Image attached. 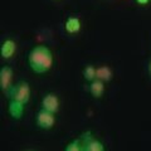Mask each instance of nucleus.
Returning <instances> with one entry per match:
<instances>
[{
  "instance_id": "11",
  "label": "nucleus",
  "mask_w": 151,
  "mask_h": 151,
  "mask_svg": "<svg viewBox=\"0 0 151 151\" xmlns=\"http://www.w3.org/2000/svg\"><path fill=\"white\" fill-rule=\"evenodd\" d=\"M64 27H65V30H67L68 33L73 34V33H77V32H79V29H81V22H79L78 18L70 17V18L67 19Z\"/></svg>"
},
{
  "instance_id": "6",
  "label": "nucleus",
  "mask_w": 151,
  "mask_h": 151,
  "mask_svg": "<svg viewBox=\"0 0 151 151\" xmlns=\"http://www.w3.org/2000/svg\"><path fill=\"white\" fill-rule=\"evenodd\" d=\"M42 107H43V110H47L49 112L55 113L57 111H58V108H59L58 97H57L54 93L45 94V96L43 97V100H42Z\"/></svg>"
},
{
  "instance_id": "7",
  "label": "nucleus",
  "mask_w": 151,
  "mask_h": 151,
  "mask_svg": "<svg viewBox=\"0 0 151 151\" xmlns=\"http://www.w3.org/2000/svg\"><path fill=\"white\" fill-rule=\"evenodd\" d=\"M17 49V44L14 43L12 39L5 40L1 44V48H0V53H1V57L5 59H9L10 57L14 54V52Z\"/></svg>"
},
{
  "instance_id": "3",
  "label": "nucleus",
  "mask_w": 151,
  "mask_h": 151,
  "mask_svg": "<svg viewBox=\"0 0 151 151\" xmlns=\"http://www.w3.org/2000/svg\"><path fill=\"white\" fill-rule=\"evenodd\" d=\"M54 122H55V116H54L53 112L43 110V108L38 112V115H37V125L39 126L40 129L49 130V129L53 127Z\"/></svg>"
},
{
  "instance_id": "9",
  "label": "nucleus",
  "mask_w": 151,
  "mask_h": 151,
  "mask_svg": "<svg viewBox=\"0 0 151 151\" xmlns=\"http://www.w3.org/2000/svg\"><path fill=\"white\" fill-rule=\"evenodd\" d=\"M23 112H24V105L20 103V102L10 100V105H9V113L12 115V117H14V119H20V117L23 116Z\"/></svg>"
},
{
  "instance_id": "12",
  "label": "nucleus",
  "mask_w": 151,
  "mask_h": 151,
  "mask_svg": "<svg viewBox=\"0 0 151 151\" xmlns=\"http://www.w3.org/2000/svg\"><path fill=\"white\" fill-rule=\"evenodd\" d=\"M83 77L87 81H94L96 79V68L93 65H87L86 68L83 69Z\"/></svg>"
},
{
  "instance_id": "13",
  "label": "nucleus",
  "mask_w": 151,
  "mask_h": 151,
  "mask_svg": "<svg viewBox=\"0 0 151 151\" xmlns=\"http://www.w3.org/2000/svg\"><path fill=\"white\" fill-rule=\"evenodd\" d=\"M64 151H84L82 141H72V142H69Z\"/></svg>"
},
{
  "instance_id": "15",
  "label": "nucleus",
  "mask_w": 151,
  "mask_h": 151,
  "mask_svg": "<svg viewBox=\"0 0 151 151\" xmlns=\"http://www.w3.org/2000/svg\"><path fill=\"white\" fill-rule=\"evenodd\" d=\"M149 70H150V73H151V62H150V64H149Z\"/></svg>"
},
{
  "instance_id": "4",
  "label": "nucleus",
  "mask_w": 151,
  "mask_h": 151,
  "mask_svg": "<svg viewBox=\"0 0 151 151\" xmlns=\"http://www.w3.org/2000/svg\"><path fill=\"white\" fill-rule=\"evenodd\" d=\"M82 145L84 151H105V147H103V144L100 142L98 140L93 139L91 134L87 132L82 136Z\"/></svg>"
},
{
  "instance_id": "8",
  "label": "nucleus",
  "mask_w": 151,
  "mask_h": 151,
  "mask_svg": "<svg viewBox=\"0 0 151 151\" xmlns=\"http://www.w3.org/2000/svg\"><path fill=\"white\" fill-rule=\"evenodd\" d=\"M103 91H105V84H103V81H101V79H94V81H92L91 86H89V92H91V94L94 97V98H100L102 96Z\"/></svg>"
},
{
  "instance_id": "10",
  "label": "nucleus",
  "mask_w": 151,
  "mask_h": 151,
  "mask_svg": "<svg viewBox=\"0 0 151 151\" xmlns=\"http://www.w3.org/2000/svg\"><path fill=\"white\" fill-rule=\"evenodd\" d=\"M96 78L101 79L103 82H107L112 78V70L108 65H102V67L96 68Z\"/></svg>"
},
{
  "instance_id": "5",
  "label": "nucleus",
  "mask_w": 151,
  "mask_h": 151,
  "mask_svg": "<svg viewBox=\"0 0 151 151\" xmlns=\"http://www.w3.org/2000/svg\"><path fill=\"white\" fill-rule=\"evenodd\" d=\"M12 79H13V69L10 67H3L0 69V88L3 92H9L12 88Z\"/></svg>"
},
{
  "instance_id": "2",
  "label": "nucleus",
  "mask_w": 151,
  "mask_h": 151,
  "mask_svg": "<svg viewBox=\"0 0 151 151\" xmlns=\"http://www.w3.org/2000/svg\"><path fill=\"white\" fill-rule=\"evenodd\" d=\"M8 93H9L10 100L25 105L30 98V87L27 82H19L15 86H12V88L9 89Z\"/></svg>"
},
{
  "instance_id": "1",
  "label": "nucleus",
  "mask_w": 151,
  "mask_h": 151,
  "mask_svg": "<svg viewBox=\"0 0 151 151\" xmlns=\"http://www.w3.org/2000/svg\"><path fill=\"white\" fill-rule=\"evenodd\" d=\"M30 68L35 73H45L52 68L53 64V54L50 49L45 45H37L34 47L28 57Z\"/></svg>"
},
{
  "instance_id": "14",
  "label": "nucleus",
  "mask_w": 151,
  "mask_h": 151,
  "mask_svg": "<svg viewBox=\"0 0 151 151\" xmlns=\"http://www.w3.org/2000/svg\"><path fill=\"white\" fill-rule=\"evenodd\" d=\"M136 1H137V3L140 4V5H146V4H147V3L150 1V0H136Z\"/></svg>"
}]
</instances>
